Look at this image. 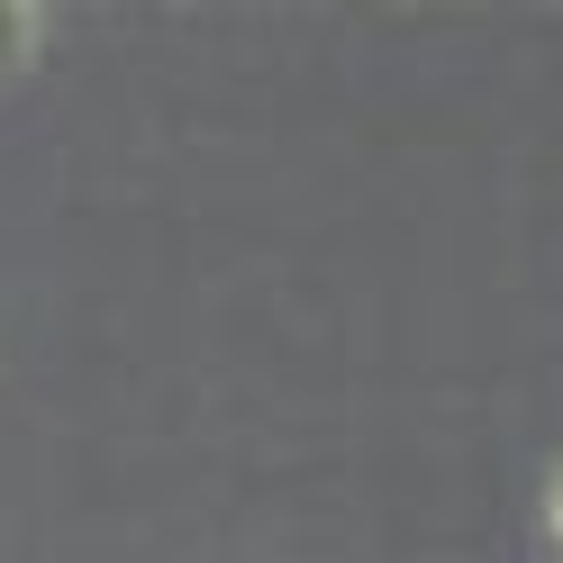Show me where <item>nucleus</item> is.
<instances>
[{
  "mask_svg": "<svg viewBox=\"0 0 563 563\" xmlns=\"http://www.w3.org/2000/svg\"><path fill=\"white\" fill-rule=\"evenodd\" d=\"M46 46H55V10L46 0H0V91L37 74Z\"/></svg>",
  "mask_w": 563,
  "mask_h": 563,
  "instance_id": "1",
  "label": "nucleus"
},
{
  "mask_svg": "<svg viewBox=\"0 0 563 563\" xmlns=\"http://www.w3.org/2000/svg\"><path fill=\"white\" fill-rule=\"evenodd\" d=\"M527 554L563 563V445H545L537 482H527Z\"/></svg>",
  "mask_w": 563,
  "mask_h": 563,
  "instance_id": "2",
  "label": "nucleus"
}]
</instances>
